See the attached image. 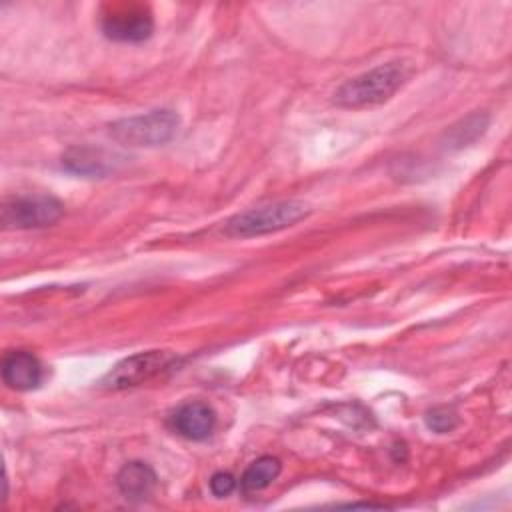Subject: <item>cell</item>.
<instances>
[{
    "instance_id": "1",
    "label": "cell",
    "mask_w": 512,
    "mask_h": 512,
    "mask_svg": "<svg viewBox=\"0 0 512 512\" xmlns=\"http://www.w3.org/2000/svg\"><path fill=\"white\" fill-rule=\"evenodd\" d=\"M410 74V64L402 60L378 64L376 68L346 80L334 92V102L342 108H366L382 104L404 86Z\"/></svg>"
},
{
    "instance_id": "2",
    "label": "cell",
    "mask_w": 512,
    "mask_h": 512,
    "mask_svg": "<svg viewBox=\"0 0 512 512\" xmlns=\"http://www.w3.org/2000/svg\"><path fill=\"white\" fill-rule=\"evenodd\" d=\"M180 126V116L174 110L160 108L144 114L120 118L108 126L112 140L132 148H154L170 142Z\"/></svg>"
},
{
    "instance_id": "3",
    "label": "cell",
    "mask_w": 512,
    "mask_h": 512,
    "mask_svg": "<svg viewBox=\"0 0 512 512\" xmlns=\"http://www.w3.org/2000/svg\"><path fill=\"white\" fill-rule=\"evenodd\" d=\"M310 208L298 200H284L274 204H264L256 208H248L236 216H232L224 224V234L232 238H252L270 232H278L294 226L302 218H306Z\"/></svg>"
},
{
    "instance_id": "4",
    "label": "cell",
    "mask_w": 512,
    "mask_h": 512,
    "mask_svg": "<svg viewBox=\"0 0 512 512\" xmlns=\"http://www.w3.org/2000/svg\"><path fill=\"white\" fill-rule=\"evenodd\" d=\"M176 362V356L168 350H148L132 354L118 364H114L106 376L100 380V386L106 390H128L142 386L162 372L170 370Z\"/></svg>"
},
{
    "instance_id": "5",
    "label": "cell",
    "mask_w": 512,
    "mask_h": 512,
    "mask_svg": "<svg viewBox=\"0 0 512 512\" xmlns=\"http://www.w3.org/2000/svg\"><path fill=\"white\" fill-rule=\"evenodd\" d=\"M64 214V204L48 194L16 196L2 204V224L12 230L44 228L58 222Z\"/></svg>"
},
{
    "instance_id": "6",
    "label": "cell",
    "mask_w": 512,
    "mask_h": 512,
    "mask_svg": "<svg viewBox=\"0 0 512 512\" xmlns=\"http://www.w3.org/2000/svg\"><path fill=\"white\" fill-rule=\"evenodd\" d=\"M152 30L154 20L144 8H122L102 18V32L114 42H142Z\"/></svg>"
},
{
    "instance_id": "7",
    "label": "cell",
    "mask_w": 512,
    "mask_h": 512,
    "mask_svg": "<svg viewBox=\"0 0 512 512\" xmlns=\"http://www.w3.org/2000/svg\"><path fill=\"white\" fill-rule=\"evenodd\" d=\"M168 426L186 440H206L216 428V412L206 402H186L170 414Z\"/></svg>"
},
{
    "instance_id": "8",
    "label": "cell",
    "mask_w": 512,
    "mask_h": 512,
    "mask_svg": "<svg viewBox=\"0 0 512 512\" xmlns=\"http://www.w3.org/2000/svg\"><path fill=\"white\" fill-rule=\"evenodd\" d=\"M44 376V366L32 352L14 350L2 358V380L12 390H36Z\"/></svg>"
},
{
    "instance_id": "9",
    "label": "cell",
    "mask_w": 512,
    "mask_h": 512,
    "mask_svg": "<svg viewBox=\"0 0 512 512\" xmlns=\"http://www.w3.org/2000/svg\"><path fill=\"white\" fill-rule=\"evenodd\" d=\"M62 168H66L72 174L80 176H106L116 168L114 154L102 150V148H90V146H74L66 150L62 156Z\"/></svg>"
},
{
    "instance_id": "10",
    "label": "cell",
    "mask_w": 512,
    "mask_h": 512,
    "mask_svg": "<svg viewBox=\"0 0 512 512\" xmlns=\"http://www.w3.org/2000/svg\"><path fill=\"white\" fill-rule=\"evenodd\" d=\"M156 472L146 462H128L116 476L120 494L130 502H144L156 488Z\"/></svg>"
},
{
    "instance_id": "11",
    "label": "cell",
    "mask_w": 512,
    "mask_h": 512,
    "mask_svg": "<svg viewBox=\"0 0 512 512\" xmlns=\"http://www.w3.org/2000/svg\"><path fill=\"white\" fill-rule=\"evenodd\" d=\"M488 122H490V118L486 112H474V114L458 120L444 132L442 148L444 150H460V148L472 144L486 132Z\"/></svg>"
},
{
    "instance_id": "12",
    "label": "cell",
    "mask_w": 512,
    "mask_h": 512,
    "mask_svg": "<svg viewBox=\"0 0 512 512\" xmlns=\"http://www.w3.org/2000/svg\"><path fill=\"white\" fill-rule=\"evenodd\" d=\"M282 466L280 460L274 456H260L258 460H254L242 474L240 478V488L242 492L250 494V492H260L266 486H270L278 474H280Z\"/></svg>"
},
{
    "instance_id": "13",
    "label": "cell",
    "mask_w": 512,
    "mask_h": 512,
    "mask_svg": "<svg viewBox=\"0 0 512 512\" xmlns=\"http://www.w3.org/2000/svg\"><path fill=\"white\" fill-rule=\"evenodd\" d=\"M424 422H426L428 430H432L436 434H446V432H450V430H454L458 426V414L454 410H450V408L436 406V408L426 412Z\"/></svg>"
},
{
    "instance_id": "14",
    "label": "cell",
    "mask_w": 512,
    "mask_h": 512,
    "mask_svg": "<svg viewBox=\"0 0 512 512\" xmlns=\"http://www.w3.org/2000/svg\"><path fill=\"white\" fill-rule=\"evenodd\" d=\"M236 486V480L230 472H216L212 478H210V490L214 496L222 498V496H228Z\"/></svg>"
}]
</instances>
